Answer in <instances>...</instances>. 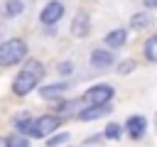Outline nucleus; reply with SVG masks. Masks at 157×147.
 Returning <instances> with one entry per match:
<instances>
[{
	"label": "nucleus",
	"mask_w": 157,
	"mask_h": 147,
	"mask_svg": "<svg viewBox=\"0 0 157 147\" xmlns=\"http://www.w3.org/2000/svg\"><path fill=\"white\" fill-rule=\"evenodd\" d=\"M42 76H44L42 64H39V61H27L25 69H22V71L15 76V81H12V93H17V96L32 93V91L37 88V83H39Z\"/></svg>",
	"instance_id": "f257e3e1"
},
{
	"label": "nucleus",
	"mask_w": 157,
	"mask_h": 147,
	"mask_svg": "<svg viewBox=\"0 0 157 147\" xmlns=\"http://www.w3.org/2000/svg\"><path fill=\"white\" fill-rule=\"evenodd\" d=\"M27 56V44L22 39H7L0 44V66H15Z\"/></svg>",
	"instance_id": "f03ea898"
},
{
	"label": "nucleus",
	"mask_w": 157,
	"mask_h": 147,
	"mask_svg": "<svg viewBox=\"0 0 157 147\" xmlns=\"http://www.w3.org/2000/svg\"><path fill=\"white\" fill-rule=\"evenodd\" d=\"M56 127H59V118L56 115H39V118H32V125H29L27 137H47Z\"/></svg>",
	"instance_id": "7ed1b4c3"
},
{
	"label": "nucleus",
	"mask_w": 157,
	"mask_h": 147,
	"mask_svg": "<svg viewBox=\"0 0 157 147\" xmlns=\"http://www.w3.org/2000/svg\"><path fill=\"white\" fill-rule=\"evenodd\" d=\"M113 96H115L113 86H108V83H98V86H91V88L83 93V100L91 103V105H108Z\"/></svg>",
	"instance_id": "20e7f679"
},
{
	"label": "nucleus",
	"mask_w": 157,
	"mask_h": 147,
	"mask_svg": "<svg viewBox=\"0 0 157 147\" xmlns=\"http://www.w3.org/2000/svg\"><path fill=\"white\" fill-rule=\"evenodd\" d=\"M61 17H64V5H61L59 0L47 2L44 10L39 12V22H42V24H56Z\"/></svg>",
	"instance_id": "39448f33"
},
{
	"label": "nucleus",
	"mask_w": 157,
	"mask_h": 147,
	"mask_svg": "<svg viewBox=\"0 0 157 147\" xmlns=\"http://www.w3.org/2000/svg\"><path fill=\"white\" fill-rule=\"evenodd\" d=\"M125 130L132 140H142V135L147 130V118L145 115H130L128 123H125Z\"/></svg>",
	"instance_id": "423d86ee"
},
{
	"label": "nucleus",
	"mask_w": 157,
	"mask_h": 147,
	"mask_svg": "<svg viewBox=\"0 0 157 147\" xmlns=\"http://www.w3.org/2000/svg\"><path fill=\"white\" fill-rule=\"evenodd\" d=\"M91 32V20H88V12H76L74 22H71V34L83 39L86 34Z\"/></svg>",
	"instance_id": "0eeeda50"
},
{
	"label": "nucleus",
	"mask_w": 157,
	"mask_h": 147,
	"mask_svg": "<svg viewBox=\"0 0 157 147\" xmlns=\"http://www.w3.org/2000/svg\"><path fill=\"white\" fill-rule=\"evenodd\" d=\"M113 61H115V56L110 49H93L91 51V64L96 69H108V66H113Z\"/></svg>",
	"instance_id": "6e6552de"
},
{
	"label": "nucleus",
	"mask_w": 157,
	"mask_h": 147,
	"mask_svg": "<svg viewBox=\"0 0 157 147\" xmlns=\"http://www.w3.org/2000/svg\"><path fill=\"white\" fill-rule=\"evenodd\" d=\"M113 108L110 105H88V108H81L78 110V120H96V118H103V115H108Z\"/></svg>",
	"instance_id": "1a4fd4ad"
},
{
	"label": "nucleus",
	"mask_w": 157,
	"mask_h": 147,
	"mask_svg": "<svg viewBox=\"0 0 157 147\" xmlns=\"http://www.w3.org/2000/svg\"><path fill=\"white\" fill-rule=\"evenodd\" d=\"M66 88H69V83H49V86H42V88H39V96H42L44 100H54V98H59Z\"/></svg>",
	"instance_id": "9d476101"
},
{
	"label": "nucleus",
	"mask_w": 157,
	"mask_h": 147,
	"mask_svg": "<svg viewBox=\"0 0 157 147\" xmlns=\"http://www.w3.org/2000/svg\"><path fill=\"white\" fill-rule=\"evenodd\" d=\"M125 39H128V32L120 27V29H113V32H108L105 34V47H110V49H120L123 44H125Z\"/></svg>",
	"instance_id": "9b49d317"
},
{
	"label": "nucleus",
	"mask_w": 157,
	"mask_h": 147,
	"mask_svg": "<svg viewBox=\"0 0 157 147\" xmlns=\"http://www.w3.org/2000/svg\"><path fill=\"white\" fill-rule=\"evenodd\" d=\"M150 24H152L150 12H135V15L130 17V27H132V29H145V27H150Z\"/></svg>",
	"instance_id": "f8f14e48"
},
{
	"label": "nucleus",
	"mask_w": 157,
	"mask_h": 147,
	"mask_svg": "<svg viewBox=\"0 0 157 147\" xmlns=\"http://www.w3.org/2000/svg\"><path fill=\"white\" fill-rule=\"evenodd\" d=\"M145 56H147V61L157 64V34H152V37L145 42Z\"/></svg>",
	"instance_id": "ddd939ff"
},
{
	"label": "nucleus",
	"mask_w": 157,
	"mask_h": 147,
	"mask_svg": "<svg viewBox=\"0 0 157 147\" xmlns=\"http://www.w3.org/2000/svg\"><path fill=\"white\" fill-rule=\"evenodd\" d=\"M78 100H59L56 103V110H59V115H66V113H74L76 110V115H78Z\"/></svg>",
	"instance_id": "4468645a"
},
{
	"label": "nucleus",
	"mask_w": 157,
	"mask_h": 147,
	"mask_svg": "<svg viewBox=\"0 0 157 147\" xmlns=\"http://www.w3.org/2000/svg\"><path fill=\"white\" fill-rule=\"evenodd\" d=\"M22 10H25L22 0H5V15L7 17H17Z\"/></svg>",
	"instance_id": "2eb2a0df"
},
{
	"label": "nucleus",
	"mask_w": 157,
	"mask_h": 147,
	"mask_svg": "<svg viewBox=\"0 0 157 147\" xmlns=\"http://www.w3.org/2000/svg\"><path fill=\"white\" fill-rule=\"evenodd\" d=\"M5 147H29V137H25V135H10V137H5Z\"/></svg>",
	"instance_id": "dca6fc26"
},
{
	"label": "nucleus",
	"mask_w": 157,
	"mask_h": 147,
	"mask_svg": "<svg viewBox=\"0 0 157 147\" xmlns=\"http://www.w3.org/2000/svg\"><path fill=\"white\" fill-rule=\"evenodd\" d=\"M120 135H123V125H118V123H110L103 132V137H108V140H120Z\"/></svg>",
	"instance_id": "f3484780"
},
{
	"label": "nucleus",
	"mask_w": 157,
	"mask_h": 147,
	"mask_svg": "<svg viewBox=\"0 0 157 147\" xmlns=\"http://www.w3.org/2000/svg\"><path fill=\"white\" fill-rule=\"evenodd\" d=\"M66 142H69V132H59V135H52L47 140V147H61Z\"/></svg>",
	"instance_id": "a211bd4d"
},
{
	"label": "nucleus",
	"mask_w": 157,
	"mask_h": 147,
	"mask_svg": "<svg viewBox=\"0 0 157 147\" xmlns=\"http://www.w3.org/2000/svg\"><path fill=\"white\" fill-rule=\"evenodd\" d=\"M132 69H135V61H132V59H125V61L118 66V74H130Z\"/></svg>",
	"instance_id": "6ab92c4d"
},
{
	"label": "nucleus",
	"mask_w": 157,
	"mask_h": 147,
	"mask_svg": "<svg viewBox=\"0 0 157 147\" xmlns=\"http://www.w3.org/2000/svg\"><path fill=\"white\" fill-rule=\"evenodd\" d=\"M56 69H59V74H71V71H74V64H71V61H61Z\"/></svg>",
	"instance_id": "aec40b11"
},
{
	"label": "nucleus",
	"mask_w": 157,
	"mask_h": 147,
	"mask_svg": "<svg viewBox=\"0 0 157 147\" xmlns=\"http://www.w3.org/2000/svg\"><path fill=\"white\" fill-rule=\"evenodd\" d=\"M145 5H147V7H152V5H157V0H145Z\"/></svg>",
	"instance_id": "412c9836"
},
{
	"label": "nucleus",
	"mask_w": 157,
	"mask_h": 147,
	"mask_svg": "<svg viewBox=\"0 0 157 147\" xmlns=\"http://www.w3.org/2000/svg\"><path fill=\"white\" fill-rule=\"evenodd\" d=\"M155 130H157V113H155Z\"/></svg>",
	"instance_id": "4be33fe9"
}]
</instances>
